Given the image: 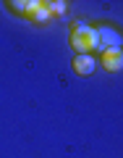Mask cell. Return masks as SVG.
Returning a JSON list of instances; mask_svg holds the SVG:
<instances>
[{"mask_svg": "<svg viewBox=\"0 0 123 158\" xmlns=\"http://www.w3.org/2000/svg\"><path fill=\"white\" fill-rule=\"evenodd\" d=\"M68 42L76 50V56H92L97 50V34L94 27H89L86 21H73L71 32H68Z\"/></svg>", "mask_w": 123, "mask_h": 158, "instance_id": "6da1fadb", "label": "cell"}, {"mask_svg": "<svg viewBox=\"0 0 123 158\" xmlns=\"http://www.w3.org/2000/svg\"><path fill=\"white\" fill-rule=\"evenodd\" d=\"M94 34H97V50H115L121 48V32L113 27H94Z\"/></svg>", "mask_w": 123, "mask_h": 158, "instance_id": "7a4b0ae2", "label": "cell"}, {"mask_svg": "<svg viewBox=\"0 0 123 158\" xmlns=\"http://www.w3.org/2000/svg\"><path fill=\"white\" fill-rule=\"evenodd\" d=\"M73 71L79 77H92L97 71V58L94 56H76L73 58Z\"/></svg>", "mask_w": 123, "mask_h": 158, "instance_id": "3957f363", "label": "cell"}, {"mask_svg": "<svg viewBox=\"0 0 123 158\" xmlns=\"http://www.w3.org/2000/svg\"><path fill=\"white\" fill-rule=\"evenodd\" d=\"M100 63L107 69V71H121L123 69V50L121 48H115V50H102Z\"/></svg>", "mask_w": 123, "mask_h": 158, "instance_id": "277c9868", "label": "cell"}, {"mask_svg": "<svg viewBox=\"0 0 123 158\" xmlns=\"http://www.w3.org/2000/svg\"><path fill=\"white\" fill-rule=\"evenodd\" d=\"M29 19H32V21H37V24H45L47 19H50V13H47V6H45V3H37V8L29 13Z\"/></svg>", "mask_w": 123, "mask_h": 158, "instance_id": "5b68a950", "label": "cell"}, {"mask_svg": "<svg viewBox=\"0 0 123 158\" xmlns=\"http://www.w3.org/2000/svg\"><path fill=\"white\" fill-rule=\"evenodd\" d=\"M37 3H39V0H24V3H8V6H11L13 11H18V13H24V16H29V13L37 8Z\"/></svg>", "mask_w": 123, "mask_h": 158, "instance_id": "8992f818", "label": "cell"}, {"mask_svg": "<svg viewBox=\"0 0 123 158\" xmlns=\"http://www.w3.org/2000/svg\"><path fill=\"white\" fill-rule=\"evenodd\" d=\"M45 6H47L50 19H52V16H63V13L68 11V3H63V0H52V3H45Z\"/></svg>", "mask_w": 123, "mask_h": 158, "instance_id": "52a82bcc", "label": "cell"}]
</instances>
